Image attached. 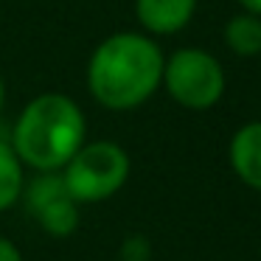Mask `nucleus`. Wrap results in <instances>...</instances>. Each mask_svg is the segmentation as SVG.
<instances>
[{
  "mask_svg": "<svg viewBox=\"0 0 261 261\" xmlns=\"http://www.w3.org/2000/svg\"><path fill=\"white\" fill-rule=\"evenodd\" d=\"M163 65V54L149 37L115 34L90 57L87 87L107 110H132L158 90Z\"/></svg>",
  "mask_w": 261,
  "mask_h": 261,
  "instance_id": "1",
  "label": "nucleus"
},
{
  "mask_svg": "<svg viewBox=\"0 0 261 261\" xmlns=\"http://www.w3.org/2000/svg\"><path fill=\"white\" fill-rule=\"evenodd\" d=\"M85 141V115L73 98L42 93L20 113L12 146L23 163L40 171H57L79 152Z\"/></svg>",
  "mask_w": 261,
  "mask_h": 261,
  "instance_id": "2",
  "label": "nucleus"
},
{
  "mask_svg": "<svg viewBox=\"0 0 261 261\" xmlns=\"http://www.w3.org/2000/svg\"><path fill=\"white\" fill-rule=\"evenodd\" d=\"M129 177V158L113 141H96L79 146L65 163L62 182L73 202H101L113 197Z\"/></svg>",
  "mask_w": 261,
  "mask_h": 261,
  "instance_id": "3",
  "label": "nucleus"
},
{
  "mask_svg": "<svg viewBox=\"0 0 261 261\" xmlns=\"http://www.w3.org/2000/svg\"><path fill=\"white\" fill-rule=\"evenodd\" d=\"M163 82L177 104L188 110H208L225 93L222 65L199 48H182L163 65Z\"/></svg>",
  "mask_w": 261,
  "mask_h": 261,
  "instance_id": "4",
  "label": "nucleus"
},
{
  "mask_svg": "<svg viewBox=\"0 0 261 261\" xmlns=\"http://www.w3.org/2000/svg\"><path fill=\"white\" fill-rule=\"evenodd\" d=\"M197 0H135V14L143 29L154 34H174L191 20Z\"/></svg>",
  "mask_w": 261,
  "mask_h": 261,
  "instance_id": "5",
  "label": "nucleus"
},
{
  "mask_svg": "<svg viewBox=\"0 0 261 261\" xmlns=\"http://www.w3.org/2000/svg\"><path fill=\"white\" fill-rule=\"evenodd\" d=\"M230 166L250 188L261 191V121L244 124L230 141Z\"/></svg>",
  "mask_w": 261,
  "mask_h": 261,
  "instance_id": "6",
  "label": "nucleus"
},
{
  "mask_svg": "<svg viewBox=\"0 0 261 261\" xmlns=\"http://www.w3.org/2000/svg\"><path fill=\"white\" fill-rule=\"evenodd\" d=\"M225 40L239 57H255L261 54V20L258 14H239L227 23Z\"/></svg>",
  "mask_w": 261,
  "mask_h": 261,
  "instance_id": "7",
  "label": "nucleus"
},
{
  "mask_svg": "<svg viewBox=\"0 0 261 261\" xmlns=\"http://www.w3.org/2000/svg\"><path fill=\"white\" fill-rule=\"evenodd\" d=\"M23 194V160L17 158L12 143L0 141V211L17 202Z\"/></svg>",
  "mask_w": 261,
  "mask_h": 261,
  "instance_id": "8",
  "label": "nucleus"
},
{
  "mask_svg": "<svg viewBox=\"0 0 261 261\" xmlns=\"http://www.w3.org/2000/svg\"><path fill=\"white\" fill-rule=\"evenodd\" d=\"M37 219L51 236H68L79 225V214H76V202L70 199V194H59L48 205H42L37 211Z\"/></svg>",
  "mask_w": 261,
  "mask_h": 261,
  "instance_id": "9",
  "label": "nucleus"
},
{
  "mask_svg": "<svg viewBox=\"0 0 261 261\" xmlns=\"http://www.w3.org/2000/svg\"><path fill=\"white\" fill-rule=\"evenodd\" d=\"M59 194H68L62 177H54V174L40 177V180H34V186L29 188V208L37 214L42 205H48L54 197H59Z\"/></svg>",
  "mask_w": 261,
  "mask_h": 261,
  "instance_id": "10",
  "label": "nucleus"
},
{
  "mask_svg": "<svg viewBox=\"0 0 261 261\" xmlns=\"http://www.w3.org/2000/svg\"><path fill=\"white\" fill-rule=\"evenodd\" d=\"M149 253H152V247H149V242L143 236H129L124 242V247H121L124 261H146Z\"/></svg>",
  "mask_w": 261,
  "mask_h": 261,
  "instance_id": "11",
  "label": "nucleus"
},
{
  "mask_svg": "<svg viewBox=\"0 0 261 261\" xmlns=\"http://www.w3.org/2000/svg\"><path fill=\"white\" fill-rule=\"evenodd\" d=\"M0 261H23L20 250L14 247L9 239H3V236H0Z\"/></svg>",
  "mask_w": 261,
  "mask_h": 261,
  "instance_id": "12",
  "label": "nucleus"
},
{
  "mask_svg": "<svg viewBox=\"0 0 261 261\" xmlns=\"http://www.w3.org/2000/svg\"><path fill=\"white\" fill-rule=\"evenodd\" d=\"M250 14H261V0H239Z\"/></svg>",
  "mask_w": 261,
  "mask_h": 261,
  "instance_id": "13",
  "label": "nucleus"
},
{
  "mask_svg": "<svg viewBox=\"0 0 261 261\" xmlns=\"http://www.w3.org/2000/svg\"><path fill=\"white\" fill-rule=\"evenodd\" d=\"M0 107H3V79H0Z\"/></svg>",
  "mask_w": 261,
  "mask_h": 261,
  "instance_id": "14",
  "label": "nucleus"
}]
</instances>
